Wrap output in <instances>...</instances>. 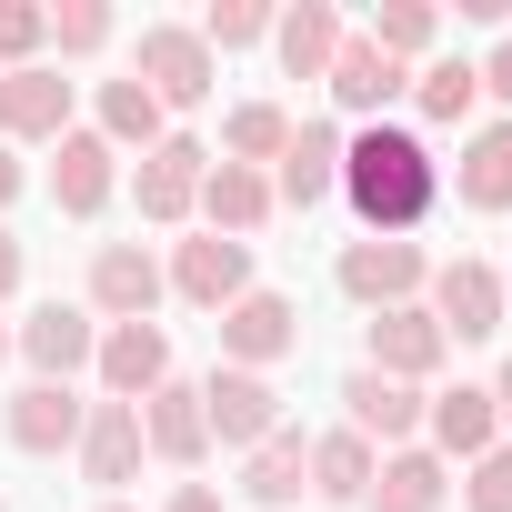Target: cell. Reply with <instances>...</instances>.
<instances>
[{"label":"cell","mask_w":512,"mask_h":512,"mask_svg":"<svg viewBox=\"0 0 512 512\" xmlns=\"http://www.w3.org/2000/svg\"><path fill=\"white\" fill-rule=\"evenodd\" d=\"M342 201L362 211L372 241H412V231L432 221V201H442V161H432L412 131L372 121V131L342 141Z\"/></svg>","instance_id":"obj_1"},{"label":"cell","mask_w":512,"mask_h":512,"mask_svg":"<svg viewBox=\"0 0 512 512\" xmlns=\"http://www.w3.org/2000/svg\"><path fill=\"white\" fill-rule=\"evenodd\" d=\"M131 81H141L161 111H201V101L221 91V61H211V41H201V31H181V21H151V31H141V61H131Z\"/></svg>","instance_id":"obj_2"},{"label":"cell","mask_w":512,"mask_h":512,"mask_svg":"<svg viewBox=\"0 0 512 512\" xmlns=\"http://www.w3.org/2000/svg\"><path fill=\"white\" fill-rule=\"evenodd\" d=\"M201 422H211V442L221 452H262L272 432H282V392H272V372H211L201 382Z\"/></svg>","instance_id":"obj_3"},{"label":"cell","mask_w":512,"mask_h":512,"mask_svg":"<svg viewBox=\"0 0 512 512\" xmlns=\"http://www.w3.org/2000/svg\"><path fill=\"white\" fill-rule=\"evenodd\" d=\"M332 282H342L362 312H402V302L432 282V262H422V241H372V231H362L342 262H332Z\"/></svg>","instance_id":"obj_4"},{"label":"cell","mask_w":512,"mask_h":512,"mask_svg":"<svg viewBox=\"0 0 512 512\" xmlns=\"http://www.w3.org/2000/svg\"><path fill=\"white\" fill-rule=\"evenodd\" d=\"M211 332H221V362H231V372H272L282 352H302V312H292L282 292H241Z\"/></svg>","instance_id":"obj_5"},{"label":"cell","mask_w":512,"mask_h":512,"mask_svg":"<svg viewBox=\"0 0 512 512\" xmlns=\"http://www.w3.org/2000/svg\"><path fill=\"white\" fill-rule=\"evenodd\" d=\"M422 312L442 322V342H492V332L512 322V312H502V272H492V262H442Z\"/></svg>","instance_id":"obj_6"},{"label":"cell","mask_w":512,"mask_h":512,"mask_svg":"<svg viewBox=\"0 0 512 512\" xmlns=\"http://www.w3.org/2000/svg\"><path fill=\"white\" fill-rule=\"evenodd\" d=\"M191 312H231L241 292H251V241H221V231H201V241H181L171 251V272H161Z\"/></svg>","instance_id":"obj_7"},{"label":"cell","mask_w":512,"mask_h":512,"mask_svg":"<svg viewBox=\"0 0 512 512\" xmlns=\"http://www.w3.org/2000/svg\"><path fill=\"white\" fill-rule=\"evenodd\" d=\"M442 352H452V342H442V322H432L422 302H402V312H372V362H362V372H382V382H412V392H422V382L442 372Z\"/></svg>","instance_id":"obj_8"},{"label":"cell","mask_w":512,"mask_h":512,"mask_svg":"<svg viewBox=\"0 0 512 512\" xmlns=\"http://www.w3.org/2000/svg\"><path fill=\"white\" fill-rule=\"evenodd\" d=\"M91 362H101V392H111V402H151V392L171 382V332H161V322H111Z\"/></svg>","instance_id":"obj_9"},{"label":"cell","mask_w":512,"mask_h":512,"mask_svg":"<svg viewBox=\"0 0 512 512\" xmlns=\"http://www.w3.org/2000/svg\"><path fill=\"white\" fill-rule=\"evenodd\" d=\"M422 432H432V462H482L502 442V412H492V382H452L422 402Z\"/></svg>","instance_id":"obj_10"},{"label":"cell","mask_w":512,"mask_h":512,"mask_svg":"<svg viewBox=\"0 0 512 512\" xmlns=\"http://www.w3.org/2000/svg\"><path fill=\"white\" fill-rule=\"evenodd\" d=\"M171 282H161V262L141 241H101L91 251V312L101 322H151V302H161Z\"/></svg>","instance_id":"obj_11"},{"label":"cell","mask_w":512,"mask_h":512,"mask_svg":"<svg viewBox=\"0 0 512 512\" xmlns=\"http://www.w3.org/2000/svg\"><path fill=\"white\" fill-rule=\"evenodd\" d=\"M71 452H81V482H91V492H121V482L141 472V452H151V442H141V402H91V422H81Z\"/></svg>","instance_id":"obj_12"},{"label":"cell","mask_w":512,"mask_h":512,"mask_svg":"<svg viewBox=\"0 0 512 512\" xmlns=\"http://www.w3.org/2000/svg\"><path fill=\"white\" fill-rule=\"evenodd\" d=\"M81 422H91V402H81L71 382H31V392H11V412H0L11 452H71Z\"/></svg>","instance_id":"obj_13"},{"label":"cell","mask_w":512,"mask_h":512,"mask_svg":"<svg viewBox=\"0 0 512 512\" xmlns=\"http://www.w3.org/2000/svg\"><path fill=\"white\" fill-rule=\"evenodd\" d=\"M332 191H342V131H332V121H302V131L282 141L272 201H292V211H322Z\"/></svg>","instance_id":"obj_14"},{"label":"cell","mask_w":512,"mask_h":512,"mask_svg":"<svg viewBox=\"0 0 512 512\" xmlns=\"http://www.w3.org/2000/svg\"><path fill=\"white\" fill-rule=\"evenodd\" d=\"M111 191H121V151H111L101 131H61V161H51V201H61L71 221H91V211H111Z\"/></svg>","instance_id":"obj_15"},{"label":"cell","mask_w":512,"mask_h":512,"mask_svg":"<svg viewBox=\"0 0 512 512\" xmlns=\"http://www.w3.org/2000/svg\"><path fill=\"white\" fill-rule=\"evenodd\" d=\"M201 171H211V151L201 141H181V131H161V151H141V221H191V201H201Z\"/></svg>","instance_id":"obj_16"},{"label":"cell","mask_w":512,"mask_h":512,"mask_svg":"<svg viewBox=\"0 0 512 512\" xmlns=\"http://www.w3.org/2000/svg\"><path fill=\"white\" fill-rule=\"evenodd\" d=\"M21 352H31V372H41V382H71V372L101 352V322H91V302H41V312L21 322Z\"/></svg>","instance_id":"obj_17"},{"label":"cell","mask_w":512,"mask_h":512,"mask_svg":"<svg viewBox=\"0 0 512 512\" xmlns=\"http://www.w3.org/2000/svg\"><path fill=\"white\" fill-rule=\"evenodd\" d=\"M71 131V81L61 71H0V141H61Z\"/></svg>","instance_id":"obj_18"},{"label":"cell","mask_w":512,"mask_h":512,"mask_svg":"<svg viewBox=\"0 0 512 512\" xmlns=\"http://www.w3.org/2000/svg\"><path fill=\"white\" fill-rule=\"evenodd\" d=\"M191 211H201V221H211L221 241H251V231H262V221H272L282 201H272V171H241V161H211V171H201V201H191Z\"/></svg>","instance_id":"obj_19"},{"label":"cell","mask_w":512,"mask_h":512,"mask_svg":"<svg viewBox=\"0 0 512 512\" xmlns=\"http://www.w3.org/2000/svg\"><path fill=\"white\" fill-rule=\"evenodd\" d=\"M342 402H352V432H362V442H392V452H402V442L422 432V402H432V392L382 382V372H352V382H342Z\"/></svg>","instance_id":"obj_20"},{"label":"cell","mask_w":512,"mask_h":512,"mask_svg":"<svg viewBox=\"0 0 512 512\" xmlns=\"http://www.w3.org/2000/svg\"><path fill=\"white\" fill-rule=\"evenodd\" d=\"M442 502H452V472H442L432 452H412V442H402V452H382V462H372L362 512H442Z\"/></svg>","instance_id":"obj_21"},{"label":"cell","mask_w":512,"mask_h":512,"mask_svg":"<svg viewBox=\"0 0 512 512\" xmlns=\"http://www.w3.org/2000/svg\"><path fill=\"white\" fill-rule=\"evenodd\" d=\"M302 492H312V442H302V432L282 422V432H272L262 452L241 462V502H262V512H292Z\"/></svg>","instance_id":"obj_22"},{"label":"cell","mask_w":512,"mask_h":512,"mask_svg":"<svg viewBox=\"0 0 512 512\" xmlns=\"http://www.w3.org/2000/svg\"><path fill=\"white\" fill-rule=\"evenodd\" d=\"M322 81H332V101H342V111H362V121H372L382 101H402V91H412V71H402V61H382L372 41H352V31H342V51H332V71H322Z\"/></svg>","instance_id":"obj_23"},{"label":"cell","mask_w":512,"mask_h":512,"mask_svg":"<svg viewBox=\"0 0 512 512\" xmlns=\"http://www.w3.org/2000/svg\"><path fill=\"white\" fill-rule=\"evenodd\" d=\"M141 442H151L161 462H201V452H211V422H201V382H161V392L141 402Z\"/></svg>","instance_id":"obj_24"},{"label":"cell","mask_w":512,"mask_h":512,"mask_svg":"<svg viewBox=\"0 0 512 512\" xmlns=\"http://www.w3.org/2000/svg\"><path fill=\"white\" fill-rule=\"evenodd\" d=\"M272 51H282L292 81H322L332 51H342V11H332V0H292V11L272 21Z\"/></svg>","instance_id":"obj_25"},{"label":"cell","mask_w":512,"mask_h":512,"mask_svg":"<svg viewBox=\"0 0 512 512\" xmlns=\"http://www.w3.org/2000/svg\"><path fill=\"white\" fill-rule=\"evenodd\" d=\"M462 211H512V121H482L462 141Z\"/></svg>","instance_id":"obj_26"},{"label":"cell","mask_w":512,"mask_h":512,"mask_svg":"<svg viewBox=\"0 0 512 512\" xmlns=\"http://www.w3.org/2000/svg\"><path fill=\"white\" fill-rule=\"evenodd\" d=\"M362 492H372V442L342 422V432H322V442H312V502H342V512H352Z\"/></svg>","instance_id":"obj_27"},{"label":"cell","mask_w":512,"mask_h":512,"mask_svg":"<svg viewBox=\"0 0 512 512\" xmlns=\"http://www.w3.org/2000/svg\"><path fill=\"white\" fill-rule=\"evenodd\" d=\"M161 121H171V111H161L141 81H101V141H111V151H131V141L161 151Z\"/></svg>","instance_id":"obj_28"},{"label":"cell","mask_w":512,"mask_h":512,"mask_svg":"<svg viewBox=\"0 0 512 512\" xmlns=\"http://www.w3.org/2000/svg\"><path fill=\"white\" fill-rule=\"evenodd\" d=\"M282 141H292V111H272V101H241V111L221 121V161H241V171L282 161Z\"/></svg>","instance_id":"obj_29"},{"label":"cell","mask_w":512,"mask_h":512,"mask_svg":"<svg viewBox=\"0 0 512 512\" xmlns=\"http://www.w3.org/2000/svg\"><path fill=\"white\" fill-rule=\"evenodd\" d=\"M382 61H422L432 41H442V11H432V0H382V11H372V31H362Z\"/></svg>","instance_id":"obj_30"},{"label":"cell","mask_w":512,"mask_h":512,"mask_svg":"<svg viewBox=\"0 0 512 512\" xmlns=\"http://www.w3.org/2000/svg\"><path fill=\"white\" fill-rule=\"evenodd\" d=\"M412 101H422V121H472V101H482V71L452 51V61H422L412 71Z\"/></svg>","instance_id":"obj_31"},{"label":"cell","mask_w":512,"mask_h":512,"mask_svg":"<svg viewBox=\"0 0 512 512\" xmlns=\"http://www.w3.org/2000/svg\"><path fill=\"white\" fill-rule=\"evenodd\" d=\"M272 0H211V21H201V41L211 51H251V41H272Z\"/></svg>","instance_id":"obj_32"},{"label":"cell","mask_w":512,"mask_h":512,"mask_svg":"<svg viewBox=\"0 0 512 512\" xmlns=\"http://www.w3.org/2000/svg\"><path fill=\"white\" fill-rule=\"evenodd\" d=\"M51 41V11H41V0H0V61H11V71H31V51Z\"/></svg>","instance_id":"obj_33"},{"label":"cell","mask_w":512,"mask_h":512,"mask_svg":"<svg viewBox=\"0 0 512 512\" xmlns=\"http://www.w3.org/2000/svg\"><path fill=\"white\" fill-rule=\"evenodd\" d=\"M51 41H61L71 61H91V51L111 41V11H101V0H61V11H51Z\"/></svg>","instance_id":"obj_34"},{"label":"cell","mask_w":512,"mask_h":512,"mask_svg":"<svg viewBox=\"0 0 512 512\" xmlns=\"http://www.w3.org/2000/svg\"><path fill=\"white\" fill-rule=\"evenodd\" d=\"M462 502H472V512H512V442H492V452L462 472Z\"/></svg>","instance_id":"obj_35"},{"label":"cell","mask_w":512,"mask_h":512,"mask_svg":"<svg viewBox=\"0 0 512 512\" xmlns=\"http://www.w3.org/2000/svg\"><path fill=\"white\" fill-rule=\"evenodd\" d=\"M472 71H482V91H492V101H512V41H502L492 61H472Z\"/></svg>","instance_id":"obj_36"},{"label":"cell","mask_w":512,"mask_h":512,"mask_svg":"<svg viewBox=\"0 0 512 512\" xmlns=\"http://www.w3.org/2000/svg\"><path fill=\"white\" fill-rule=\"evenodd\" d=\"M171 512H221V492H211V482H181V492H171Z\"/></svg>","instance_id":"obj_37"},{"label":"cell","mask_w":512,"mask_h":512,"mask_svg":"<svg viewBox=\"0 0 512 512\" xmlns=\"http://www.w3.org/2000/svg\"><path fill=\"white\" fill-rule=\"evenodd\" d=\"M11 292H21V241L0 231V302H11Z\"/></svg>","instance_id":"obj_38"},{"label":"cell","mask_w":512,"mask_h":512,"mask_svg":"<svg viewBox=\"0 0 512 512\" xmlns=\"http://www.w3.org/2000/svg\"><path fill=\"white\" fill-rule=\"evenodd\" d=\"M21 201V161H11V141H0V211Z\"/></svg>","instance_id":"obj_39"},{"label":"cell","mask_w":512,"mask_h":512,"mask_svg":"<svg viewBox=\"0 0 512 512\" xmlns=\"http://www.w3.org/2000/svg\"><path fill=\"white\" fill-rule=\"evenodd\" d=\"M492 412H502V432H512V362L492 372Z\"/></svg>","instance_id":"obj_40"},{"label":"cell","mask_w":512,"mask_h":512,"mask_svg":"<svg viewBox=\"0 0 512 512\" xmlns=\"http://www.w3.org/2000/svg\"><path fill=\"white\" fill-rule=\"evenodd\" d=\"M502 312H512V272H502Z\"/></svg>","instance_id":"obj_41"},{"label":"cell","mask_w":512,"mask_h":512,"mask_svg":"<svg viewBox=\"0 0 512 512\" xmlns=\"http://www.w3.org/2000/svg\"><path fill=\"white\" fill-rule=\"evenodd\" d=\"M0 362H11V332H0Z\"/></svg>","instance_id":"obj_42"},{"label":"cell","mask_w":512,"mask_h":512,"mask_svg":"<svg viewBox=\"0 0 512 512\" xmlns=\"http://www.w3.org/2000/svg\"><path fill=\"white\" fill-rule=\"evenodd\" d=\"M101 512H131V502H101Z\"/></svg>","instance_id":"obj_43"},{"label":"cell","mask_w":512,"mask_h":512,"mask_svg":"<svg viewBox=\"0 0 512 512\" xmlns=\"http://www.w3.org/2000/svg\"><path fill=\"white\" fill-rule=\"evenodd\" d=\"M0 512H11V502H0Z\"/></svg>","instance_id":"obj_44"}]
</instances>
